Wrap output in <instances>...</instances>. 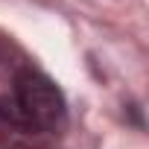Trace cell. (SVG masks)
I'll return each instance as SVG.
<instances>
[{"label":"cell","mask_w":149,"mask_h":149,"mask_svg":"<svg viewBox=\"0 0 149 149\" xmlns=\"http://www.w3.org/2000/svg\"><path fill=\"white\" fill-rule=\"evenodd\" d=\"M15 100H18V111L29 129L58 132L67 120V105H64L61 91L53 85V79H47L38 70H21L18 73Z\"/></svg>","instance_id":"6da1fadb"}]
</instances>
